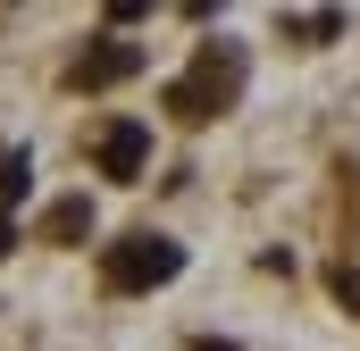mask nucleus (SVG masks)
<instances>
[{"mask_svg":"<svg viewBox=\"0 0 360 351\" xmlns=\"http://www.w3.org/2000/svg\"><path fill=\"white\" fill-rule=\"evenodd\" d=\"M252 76V59H243V42H201V59H193V76L168 84V109H176L184 126H210L218 109H235V92Z\"/></svg>","mask_w":360,"mask_h":351,"instance_id":"nucleus-1","label":"nucleus"},{"mask_svg":"<svg viewBox=\"0 0 360 351\" xmlns=\"http://www.w3.org/2000/svg\"><path fill=\"white\" fill-rule=\"evenodd\" d=\"M176 267H184V251L168 234H126V243L101 251V284H109V293H151V284H168Z\"/></svg>","mask_w":360,"mask_h":351,"instance_id":"nucleus-2","label":"nucleus"},{"mask_svg":"<svg viewBox=\"0 0 360 351\" xmlns=\"http://www.w3.org/2000/svg\"><path fill=\"white\" fill-rule=\"evenodd\" d=\"M92 168H101V176H117V184H134V176L151 168V126H134V117L101 126V143H92Z\"/></svg>","mask_w":360,"mask_h":351,"instance_id":"nucleus-3","label":"nucleus"},{"mask_svg":"<svg viewBox=\"0 0 360 351\" xmlns=\"http://www.w3.org/2000/svg\"><path fill=\"white\" fill-rule=\"evenodd\" d=\"M134 67H143V42H117V34H101L84 59L68 67V84H76V92H109V84H126Z\"/></svg>","mask_w":360,"mask_h":351,"instance_id":"nucleus-4","label":"nucleus"},{"mask_svg":"<svg viewBox=\"0 0 360 351\" xmlns=\"http://www.w3.org/2000/svg\"><path fill=\"white\" fill-rule=\"evenodd\" d=\"M42 234H51V243H84V234H92V201H84V192H76V201H51Z\"/></svg>","mask_w":360,"mask_h":351,"instance_id":"nucleus-5","label":"nucleus"},{"mask_svg":"<svg viewBox=\"0 0 360 351\" xmlns=\"http://www.w3.org/2000/svg\"><path fill=\"white\" fill-rule=\"evenodd\" d=\"M25 192H34V159L8 151V159H0V201H25Z\"/></svg>","mask_w":360,"mask_h":351,"instance_id":"nucleus-6","label":"nucleus"},{"mask_svg":"<svg viewBox=\"0 0 360 351\" xmlns=\"http://www.w3.org/2000/svg\"><path fill=\"white\" fill-rule=\"evenodd\" d=\"M285 34H310V42H335V34H344V8H319V17H302V25H285Z\"/></svg>","mask_w":360,"mask_h":351,"instance_id":"nucleus-7","label":"nucleus"},{"mask_svg":"<svg viewBox=\"0 0 360 351\" xmlns=\"http://www.w3.org/2000/svg\"><path fill=\"white\" fill-rule=\"evenodd\" d=\"M101 8H109V25H134V17H151L160 0H101Z\"/></svg>","mask_w":360,"mask_h":351,"instance_id":"nucleus-8","label":"nucleus"},{"mask_svg":"<svg viewBox=\"0 0 360 351\" xmlns=\"http://www.w3.org/2000/svg\"><path fill=\"white\" fill-rule=\"evenodd\" d=\"M335 301H344V310H360V267H335Z\"/></svg>","mask_w":360,"mask_h":351,"instance_id":"nucleus-9","label":"nucleus"},{"mask_svg":"<svg viewBox=\"0 0 360 351\" xmlns=\"http://www.w3.org/2000/svg\"><path fill=\"white\" fill-rule=\"evenodd\" d=\"M8 251H17V218L0 209V260H8Z\"/></svg>","mask_w":360,"mask_h":351,"instance_id":"nucleus-10","label":"nucleus"},{"mask_svg":"<svg viewBox=\"0 0 360 351\" xmlns=\"http://www.w3.org/2000/svg\"><path fill=\"white\" fill-rule=\"evenodd\" d=\"M218 8H226V0H184V17H218Z\"/></svg>","mask_w":360,"mask_h":351,"instance_id":"nucleus-11","label":"nucleus"},{"mask_svg":"<svg viewBox=\"0 0 360 351\" xmlns=\"http://www.w3.org/2000/svg\"><path fill=\"white\" fill-rule=\"evenodd\" d=\"M193 351H235V343H218V335H201V343H193Z\"/></svg>","mask_w":360,"mask_h":351,"instance_id":"nucleus-12","label":"nucleus"}]
</instances>
